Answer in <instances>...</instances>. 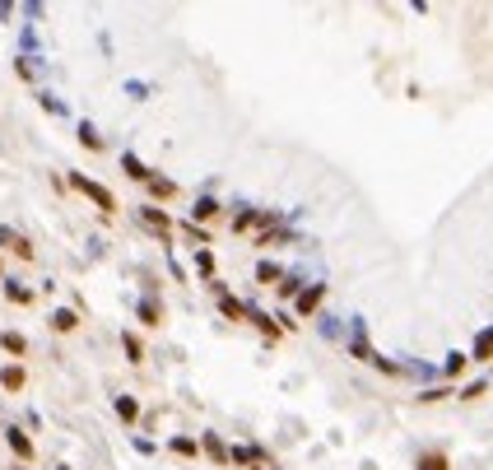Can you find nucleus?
Here are the masks:
<instances>
[{
	"label": "nucleus",
	"instance_id": "nucleus-27",
	"mask_svg": "<svg viewBox=\"0 0 493 470\" xmlns=\"http://www.w3.org/2000/svg\"><path fill=\"white\" fill-rule=\"evenodd\" d=\"M354 359H363V363H382V359H377V349H372L368 340H354Z\"/></svg>",
	"mask_w": 493,
	"mask_h": 470
},
{
	"label": "nucleus",
	"instance_id": "nucleus-3",
	"mask_svg": "<svg viewBox=\"0 0 493 470\" xmlns=\"http://www.w3.org/2000/svg\"><path fill=\"white\" fill-rule=\"evenodd\" d=\"M275 219H279L275 210H242L233 219V233H251V228H265V224H275Z\"/></svg>",
	"mask_w": 493,
	"mask_h": 470
},
{
	"label": "nucleus",
	"instance_id": "nucleus-14",
	"mask_svg": "<svg viewBox=\"0 0 493 470\" xmlns=\"http://www.w3.org/2000/svg\"><path fill=\"white\" fill-rule=\"evenodd\" d=\"M24 382H28V377H24V368H19V363L0 368V387H5V392H24Z\"/></svg>",
	"mask_w": 493,
	"mask_h": 470
},
{
	"label": "nucleus",
	"instance_id": "nucleus-8",
	"mask_svg": "<svg viewBox=\"0 0 493 470\" xmlns=\"http://www.w3.org/2000/svg\"><path fill=\"white\" fill-rule=\"evenodd\" d=\"M122 173L131 177V182H149L154 168H149V163H140V154H122Z\"/></svg>",
	"mask_w": 493,
	"mask_h": 470
},
{
	"label": "nucleus",
	"instance_id": "nucleus-16",
	"mask_svg": "<svg viewBox=\"0 0 493 470\" xmlns=\"http://www.w3.org/2000/svg\"><path fill=\"white\" fill-rule=\"evenodd\" d=\"M117 419H122V423L140 419V401H135V396H117Z\"/></svg>",
	"mask_w": 493,
	"mask_h": 470
},
{
	"label": "nucleus",
	"instance_id": "nucleus-5",
	"mask_svg": "<svg viewBox=\"0 0 493 470\" xmlns=\"http://www.w3.org/2000/svg\"><path fill=\"white\" fill-rule=\"evenodd\" d=\"M215 298H219V312L228 317V321H246V308H242V303H237V298H233L219 280H215Z\"/></svg>",
	"mask_w": 493,
	"mask_h": 470
},
{
	"label": "nucleus",
	"instance_id": "nucleus-15",
	"mask_svg": "<svg viewBox=\"0 0 493 470\" xmlns=\"http://www.w3.org/2000/svg\"><path fill=\"white\" fill-rule=\"evenodd\" d=\"M75 326H79L75 308H56V312H51V330H61V335H65V330H75Z\"/></svg>",
	"mask_w": 493,
	"mask_h": 470
},
{
	"label": "nucleus",
	"instance_id": "nucleus-4",
	"mask_svg": "<svg viewBox=\"0 0 493 470\" xmlns=\"http://www.w3.org/2000/svg\"><path fill=\"white\" fill-rule=\"evenodd\" d=\"M321 298H326V284H308L303 294L293 298V312H298V317H312L317 308H321Z\"/></svg>",
	"mask_w": 493,
	"mask_h": 470
},
{
	"label": "nucleus",
	"instance_id": "nucleus-23",
	"mask_svg": "<svg viewBox=\"0 0 493 470\" xmlns=\"http://www.w3.org/2000/svg\"><path fill=\"white\" fill-rule=\"evenodd\" d=\"M256 280H261V284H275V280H284V270H279L275 261H261V266H256Z\"/></svg>",
	"mask_w": 493,
	"mask_h": 470
},
{
	"label": "nucleus",
	"instance_id": "nucleus-1",
	"mask_svg": "<svg viewBox=\"0 0 493 470\" xmlns=\"http://www.w3.org/2000/svg\"><path fill=\"white\" fill-rule=\"evenodd\" d=\"M70 187H75L79 196H89V201L98 205L103 215H112V210H117V196H112V191L103 187V182H93V177H84V173H70Z\"/></svg>",
	"mask_w": 493,
	"mask_h": 470
},
{
	"label": "nucleus",
	"instance_id": "nucleus-2",
	"mask_svg": "<svg viewBox=\"0 0 493 470\" xmlns=\"http://www.w3.org/2000/svg\"><path fill=\"white\" fill-rule=\"evenodd\" d=\"M140 224H144L149 233H158V242H168V233H172L168 210H158V205H140Z\"/></svg>",
	"mask_w": 493,
	"mask_h": 470
},
{
	"label": "nucleus",
	"instance_id": "nucleus-9",
	"mask_svg": "<svg viewBox=\"0 0 493 470\" xmlns=\"http://www.w3.org/2000/svg\"><path fill=\"white\" fill-rule=\"evenodd\" d=\"M219 215H224V205H219L215 196H201L196 210H191V219H196V224H210V219H219Z\"/></svg>",
	"mask_w": 493,
	"mask_h": 470
},
{
	"label": "nucleus",
	"instance_id": "nucleus-22",
	"mask_svg": "<svg viewBox=\"0 0 493 470\" xmlns=\"http://www.w3.org/2000/svg\"><path fill=\"white\" fill-rule=\"evenodd\" d=\"M275 289H279V298H298V294H303V280H298V275H284Z\"/></svg>",
	"mask_w": 493,
	"mask_h": 470
},
{
	"label": "nucleus",
	"instance_id": "nucleus-25",
	"mask_svg": "<svg viewBox=\"0 0 493 470\" xmlns=\"http://www.w3.org/2000/svg\"><path fill=\"white\" fill-rule=\"evenodd\" d=\"M5 294H10V303H33V289H24L19 280H10V284H5Z\"/></svg>",
	"mask_w": 493,
	"mask_h": 470
},
{
	"label": "nucleus",
	"instance_id": "nucleus-24",
	"mask_svg": "<svg viewBox=\"0 0 493 470\" xmlns=\"http://www.w3.org/2000/svg\"><path fill=\"white\" fill-rule=\"evenodd\" d=\"M158 317H163V312H158V303H154V298H149V303L140 298V321H144V326H158Z\"/></svg>",
	"mask_w": 493,
	"mask_h": 470
},
{
	"label": "nucleus",
	"instance_id": "nucleus-18",
	"mask_svg": "<svg viewBox=\"0 0 493 470\" xmlns=\"http://www.w3.org/2000/svg\"><path fill=\"white\" fill-rule=\"evenodd\" d=\"M196 275H201V280H215V251L210 247L196 251Z\"/></svg>",
	"mask_w": 493,
	"mask_h": 470
},
{
	"label": "nucleus",
	"instance_id": "nucleus-6",
	"mask_svg": "<svg viewBox=\"0 0 493 470\" xmlns=\"http://www.w3.org/2000/svg\"><path fill=\"white\" fill-rule=\"evenodd\" d=\"M0 247H10L19 261H33V242L24 233H15V228H0Z\"/></svg>",
	"mask_w": 493,
	"mask_h": 470
},
{
	"label": "nucleus",
	"instance_id": "nucleus-31",
	"mask_svg": "<svg viewBox=\"0 0 493 470\" xmlns=\"http://www.w3.org/2000/svg\"><path fill=\"white\" fill-rule=\"evenodd\" d=\"M56 470H70V466H56Z\"/></svg>",
	"mask_w": 493,
	"mask_h": 470
},
{
	"label": "nucleus",
	"instance_id": "nucleus-20",
	"mask_svg": "<svg viewBox=\"0 0 493 470\" xmlns=\"http://www.w3.org/2000/svg\"><path fill=\"white\" fill-rule=\"evenodd\" d=\"M79 144H84V149H103V135H98L89 121H79Z\"/></svg>",
	"mask_w": 493,
	"mask_h": 470
},
{
	"label": "nucleus",
	"instance_id": "nucleus-13",
	"mask_svg": "<svg viewBox=\"0 0 493 470\" xmlns=\"http://www.w3.org/2000/svg\"><path fill=\"white\" fill-rule=\"evenodd\" d=\"M0 349H5V354H19V359H24V354H28V340H24L19 330H0Z\"/></svg>",
	"mask_w": 493,
	"mask_h": 470
},
{
	"label": "nucleus",
	"instance_id": "nucleus-17",
	"mask_svg": "<svg viewBox=\"0 0 493 470\" xmlns=\"http://www.w3.org/2000/svg\"><path fill=\"white\" fill-rule=\"evenodd\" d=\"M122 349H126V359H131V363H144V345H140L135 330H126V335H122Z\"/></svg>",
	"mask_w": 493,
	"mask_h": 470
},
{
	"label": "nucleus",
	"instance_id": "nucleus-7",
	"mask_svg": "<svg viewBox=\"0 0 493 470\" xmlns=\"http://www.w3.org/2000/svg\"><path fill=\"white\" fill-rule=\"evenodd\" d=\"M5 442H10V452H15L19 461H33V438L24 428H5Z\"/></svg>",
	"mask_w": 493,
	"mask_h": 470
},
{
	"label": "nucleus",
	"instance_id": "nucleus-19",
	"mask_svg": "<svg viewBox=\"0 0 493 470\" xmlns=\"http://www.w3.org/2000/svg\"><path fill=\"white\" fill-rule=\"evenodd\" d=\"M415 470H451V466H447V456H442V452H424L415 461Z\"/></svg>",
	"mask_w": 493,
	"mask_h": 470
},
{
	"label": "nucleus",
	"instance_id": "nucleus-26",
	"mask_svg": "<svg viewBox=\"0 0 493 470\" xmlns=\"http://www.w3.org/2000/svg\"><path fill=\"white\" fill-rule=\"evenodd\" d=\"M475 359H493V330L475 335Z\"/></svg>",
	"mask_w": 493,
	"mask_h": 470
},
{
	"label": "nucleus",
	"instance_id": "nucleus-30",
	"mask_svg": "<svg viewBox=\"0 0 493 470\" xmlns=\"http://www.w3.org/2000/svg\"><path fill=\"white\" fill-rule=\"evenodd\" d=\"M479 396H484V382H470V387L461 392V401H479Z\"/></svg>",
	"mask_w": 493,
	"mask_h": 470
},
{
	"label": "nucleus",
	"instance_id": "nucleus-12",
	"mask_svg": "<svg viewBox=\"0 0 493 470\" xmlns=\"http://www.w3.org/2000/svg\"><path fill=\"white\" fill-rule=\"evenodd\" d=\"M246 321H251V326L261 330L265 340H275V335H279V326H275V317H265V312H256V308H246Z\"/></svg>",
	"mask_w": 493,
	"mask_h": 470
},
{
	"label": "nucleus",
	"instance_id": "nucleus-21",
	"mask_svg": "<svg viewBox=\"0 0 493 470\" xmlns=\"http://www.w3.org/2000/svg\"><path fill=\"white\" fill-rule=\"evenodd\" d=\"M168 447H172L177 456H196V452H201V442H196V438H182V433H177V438H172Z\"/></svg>",
	"mask_w": 493,
	"mask_h": 470
},
{
	"label": "nucleus",
	"instance_id": "nucleus-28",
	"mask_svg": "<svg viewBox=\"0 0 493 470\" xmlns=\"http://www.w3.org/2000/svg\"><path fill=\"white\" fill-rule=\"evenodd\" d=\"M182 233H186V237H196V242H210V237H205V228H196L191 219H182Z\"/></svg>",
	"mask_w": 493,
	"mask_h": 470
},
{
	"label": "nucleus",
	"instance_id": "nucleus-11",
	"mask_svg": "<svg viewBox=\"0 0 493 470\" xmlns=\"http://www.w3.org/2000/svg\"><path fill=\"white\" fill-rule=\"evenodd\" d=\"M144 191H149V196H154V201H172V196H177V182H168V177H149V182H144Z\"/></svg>",
	"mask_w": 493,
	"mask_h": 470
},
{
	"label": "nucleus",
	"instance_id": "nucleus-29",
	"mask_svg": "<svg viewBox=\"0 0 493 470\" xmlns=\"http://www.w3.org/2000/svg\"><path fill=\"white\" fill-rule=\"evenodd\" d=\"M465 368V354H447V377H456Z\"/></svg>",
	"mask_w": 493,
	"mask_h": 470
},
{
	"label": "nucleus",
	"instance_id": "nucleus-10",
	"mask_svg": "<svg viewBox=\"0 0 493 470\" xmlns=\"http://www.w3.org/2000/svg\"><path fill=\"white\" fill-rule=\"evenodd\" d=\"M201 452L210 456V461H219V466H228V447H224L219 433H205V438H201Z\"/></svg>",
	"mask_w": 493,
	"mask_h": 470
}]
</instances>
